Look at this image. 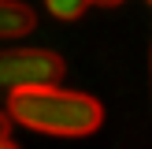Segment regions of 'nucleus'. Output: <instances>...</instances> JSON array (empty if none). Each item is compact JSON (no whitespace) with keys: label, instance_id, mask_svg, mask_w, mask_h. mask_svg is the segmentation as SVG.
Here are the masks:
<instances>
[{"label":"nucleus","instance_id":"f03ea898","mask_svg":"<svg viewBox=\"0 0 152 149\" xmlns=\"http://www.w3.org/2000/svg\"><path fill=\"white\" fill-rule=\"evenodd\" d=\"M63 60L48 49H0V89L59 82Z\"/></svg>","mask_w":152,"mask_h":149},{"label":"nucleus","instance_id":"423d86ee","mask_svg":"<svg viewBox=\"0 0 152 149\" xmlns=\"http://www.w3.org/2000/svg\"><path fill=\"white\" fill-rule=\"evenodd\" d=\"M0 149H19V145H15L11 138H0Z\"/></svg>","mask_w":152,"mask_h":149},{"label":"nucleus","instance_id":"20e7f679","mask_svg":"<svg viewBox=\"0 0 152 149\" xmlns=\"http://www.w3.org/2000/svg\"><path fill=\"white\" fill-rule=\"evenodd\" d=\"M89 0H45V7H48L56 19H78L82 11H86Z\"/></svg>","mask_w":152,"mask_h":149},{"label":"nucleus","instance_id":"7ed1b4c3","mask_svg":"<svg viewBox=\"0 0 152 149\" xmlns=\"http://www.w3.org/2000/svg\"><path fill=\"white\" fill-rule=\"evenodd\" d=\"M37 15L30 4H19V0H0V37H26L34 30Z\"/></svg>","mask_w":152,"mask_h":149},{"label":"nucleus","instance_id":"39448f33","mask_svg":"<svg viewBox=\"0 0 152 149\" xmlns=\"http://www.w3.org/2000/svg\"><path fill=\"white\" fill-rule=\"evenodd\" d=\"M89 4H100V7H115V4H123V0H89Z\"/></svg>","mask_w":152,"mask_h":149},{"label":"nucleus","instance_id":"f257e3e1","mask_svg":"<svg viewBox=\"0 0 152 149\" xmlns=\"http://www.w3.org/2000/svg\"><path fill=\"white\" fill-rule=\"evenodd\" d=\"M7 119L41 134H56V138H86L100 131L104 108L89 93H74V89H59L56 82H45V86L11 89Z\"/></svg>","mask_w":152,"mask_h":149}]
</instances>
